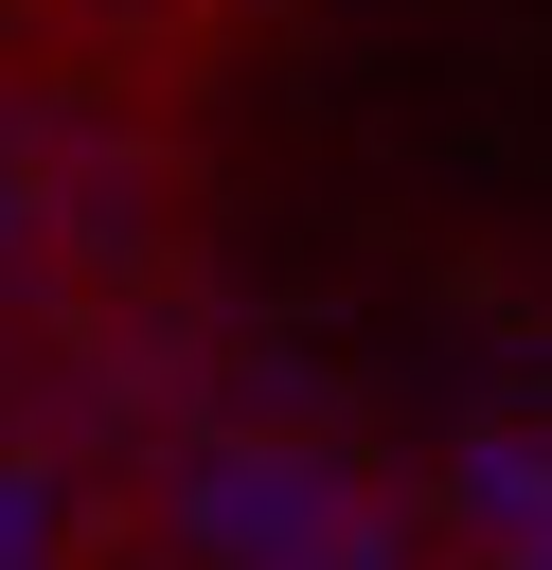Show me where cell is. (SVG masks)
I'll return each mask as SVG.
<instances>
[{"instance_id": "obj_1", "label": "cell", "mask_w": 552, "mask_h": 570, "mask_svg": "<svg viewBox=\"0 0 552 570\" xmlns=\"http://www.w3.org/2000/svg\"><path fill=\"white\" fill-rule=\"evenodd\" d=\"M214 214L249 321L356 410H552V0H231Z\"/></svg>"}]
</instances>
